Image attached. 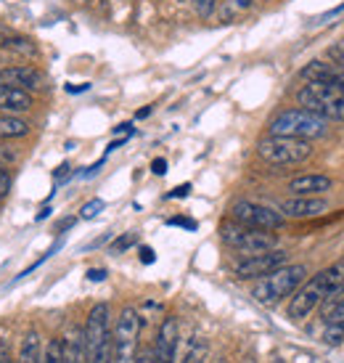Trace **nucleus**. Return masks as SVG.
<instances>
[{"mask_svg":"<svg viewBox=\"0 0 344 363\" xmlns=\"http://www.w3.org/2000/svg\"><path fill=\"white\" fill-rule=\"evenodd\" d=\"M307 279V265H281V268H275L273 273H268L263 276L260 281L252 286V297L257 300L260 305H268V308H273L278 305L281 300L286 297H292L299 286L304 284Z\"/></svg>","mask_w":344,"mask_h":363,"instance_id":"nucleus-1","label":"nucleus"},{"mask_svg":"<svg viewBox=\"0 0 344 363\" xmlns=\"http://www.w3.org/2000/svg\"><path fill=\"white\" fill-rule=\"evenodd\" d=\"M82 332H85V363H114L112 311H109V305H93Z\"/></svg>","mask_w":344,"mask_h":363,"instance_id":"nucleus-2","label":"nucleus"},{"mask_svg":"<svg viewBox=\"0 0 344 363\" xmlns=\"http://www.w3.org/2000/svg\"><path fill=\"white\" fill-rule=\"evenodd\" d=\"M326 133H328V122L321 120L313 111L302 109V106L281 109L268 122V135H281V138L315 141V138H323Z\"/></svg>","mask_w":344,"mask_h":363,"instance_id":"nucleus-3","label":"nucleus"},{"mask_svg":"<svg viewBox=\"0 0 344 363\" xmlns=\"http://www.w3.org/2000/svg\"><path fill=\"white\" fill-rule=\"evenodd\" d=\"M297 104L326 122H344V91L323 82H304L297 91Z\"/></svg>","mask_w":344,"mask_h":363,"instance_id":"nucleus-4","label":"nucleus"},{"mask_svg":"<svg viewBox=\"0 0 344 363\" xmlns=\"http://www.w3.org/2000/svg\"><path fill=\"white\" fill-rule=\"evenodd\" d=\"M257 154L260 160L275 167H292L299 162L313 157V141H302V138H281V135H265L257 143Z\"/></svg>","mask_w":344,"mask_h":363,"instance_id":"nucleus-5","label":"nucleus"},{"mask_svg":"<svg viewBox=\"0 0 344 363\" xmlns=\"http://www.w3.org/2000/svg\"><path fill=\"white\" fill-rule=\"evenodd\" d=\"M141 329L143 318L141 313L132 305L122 308L117 315L112 332V350H114V363H132L138 355V342H141Z\"/></svg>","mask_w":344,"mask_h":363,"instance_id":"nucleus-6","label":"nucleus"},{"mask_svg":"<svg viewBox=\"0 0 344 363\" xmlns=\"http://www.w3.org/2000/svg\"><path fill=\"white\" fill-rule=\"evenodd\" d=\"M220 239H223L231 250L241 252L243 257L268 252V250H275V247H278V239L273 236V231L249 228V225H241V223H236V220H225L223 225H220Z\"/></svg>","mask_w":344,"mask_h":363,"instance_id":"nucleus-7","label":"nucleus"},{"mask_svg":"<svg viewBox=\"0 0 344 363\" xmlns=\"http://www.w3.org/2000/svg\"><path fill=\"white\" fill-rule=\"evenodd\" d=\"M231 220L249 228H260V231H278L286 225V218L278 210L260 202H249V199H239L231 204Z\"/></svg>","mask_w":344,"mask_h":363,"instance_id":"nucleus-8","label":"nucleus"},{"mask_svg":"<svg viewBox=\"0 0 344 363\" xmlns=\"http://www.w3.org/2000/svg\"><path fill=\"white\" fill-rule=\"evenodd\" d=\"M326 297H328V281H326V271H318L313 279H304V284L292 294L289 303V318L292 321H304L313 311L321 308Z\"/></svg>","mask_w":344,"mask_h":363,"instance_id":"nucleus-9","label":"nucleus"},{"mask_svg":"<svg viewBox=\"0 0 344 363\" xmlns=\"http://www.w3.org/2000/svg\"><path fill=\"white\" fill-rule=\"evenodd\" d=\"M286 262H289V255L275 247V250H268V252L243 257L241 262L233 265V273H236V279H241V281H252V279H263L268 273H273L275 268H281Z\"/></svg>","mask_w":344,"mask_h":363,"instance_id":"nucleus-10","label":"nucleus"},{"mask_svg":"<svg viewBox=\"0 0 344 363\" xmlns=\"http://www.w3.org/2000/svg\"><path fill=\"white\" fill-rule=\"evenodd\" d=\"M0 88H21V91H42L45 74L38 67H3L0 69Z\"/></svg>","mask_w":344,"mask_h":363,"instance_id":"nucleus-11","label":"nucleus"},{"mask_svg":"<svg viewBox=\"0 0 344 363\" xmlns=\"http://www.w3.org/2000/svg\"><path fill=\"white\" fill-rule=\"evenodd\" d=\"M178 340H180V323L175 315H167L156 332L154 342V358L156 363H175L178 361Z\"/></svg>","mask_w":344,"mask_h":363,"instance_id":"nucleus-12","label":"nucleus"},{"mask_svg":"<svg viewBox=\"0 0 344 363\" xmlns=\"http://www.w3.org/2000/svg\"><path fill=\"white\" fill-rule=\"evenodd\" d=\"M281 215L292 218V220H307V218H318L328 210V202L321 196H289L281 202Z\"/></svg>","mask_w":344,"mask_h":363,"instance_id":"nucleus-13","label":"nucleus"},{"mask_svg":"<svg viewBox=\"0 0 344 363\" xmlns=\"http://www.w3.org/2000/svg\"><path fill=\"white\" fill-rule=\"evenodd\" d=\"M299 77L304 82H323V85H334L344 91V69L339 64H328V61H310L299 69Z\"/></svg>","mask_w":344,"mask_h":363,"instance_id":"nucleus-14","label":"nucleus"},{"mask_svg":"<svg viewBox=\"0 0 344 363\" xmlns=\"http://www.w3.org/2000/svg\"><path fill=\"white\" fill-rule=\"evenodd\" d=\"M331 189H334V181L328 175H321V172H310V175H299V178L289 181L292 196H321Z\"/></svg>","mask_w":344,"mask_h":363,"instance_id":"nucleus-15","label":"nucleus"},{"mask_svg":"<svg viewBox=\"0 0 344 363\" xmlns=\"http://www.w3.org/2000/svg\"><path fill=\"white\" fill-rule=\"evenodd\" d=\"M61 363H85V332L69 326L61 337Z\"/></svg>","mask_w":344,"mask_h":363,"instance_id":"nucleus-16","label":"nucleus"},{"mask_svg":"<svg viewBox=\"0 0 344 363\" xmlns=\"http://www.w3.org/2000/svg\"><path fill=\"white\" fill-rule=\"evenodd\" d=\"M35 106L30 91H21V88H0V111L6 114H24Z\"/></svg>","mask_w":344,"mask_h":363,"instance_id":"nucleus-17","label":"nucleus"},{"mask_svg":"<svg viewBox=\"0 0 344 363\" xmlns=\"http://www.w3.org/2000/svg\"><path fill=\"white\" fill-rule=\"evenodd\" d=\"M42 361V342H40V332L38 329H30V332L21 337L19 345V361L16 363H40Z\"/></svg>","mask_w":344,"mask_h":363,"instance_id":"nucleus-18","label":"nucleus"},{"mask_svg":"<svg viewBox=\"0 0 344 363\" xmlns=\"http://www.w3.org/2000/svg\"><path fill=\"white\" fill-rule=\"evenodd\" d=\"M30 135V122H24L19 114H3L0 117V138L11 141V138H24Z\"/></svg>","mask_w":344,"mask_h":363,"instance_id":"nucleus-19","label":"nucleus"},{"mask_svg":"<svg viewBox=\"0 0 344 363\" xmlns=\"http://www.w3.org/2000/svg\"><path fill=\"white\" fill-rule=\"evenodd\" d=\"M326 281H328V297L344 294V257H339L334 265L326 268ZM328 297H326V300H328Z\"/></svg>","mask_w":344,"mask_h":363,"instance_id":"nucleus-20","label":"nucleus"},{"mask_svg":"<svg viewBox=\"0 0 344 363\" xmlns=\"http://www.w3.org/2000/svg\"><path fill=\"white\" fill-rule=\"evenodd\" d=\"M252 3L254 0H225L223 9H220V16H223L225 21H231V19H236V16H241Z\"/></svg>","mask_w":344,"mask_h":363,"instance_id":"nucleus-21","label":"nucleus"},{"mask_svg":"<svg viewBox=\"0 0 344 363\" xmlns=\"http://www.w3.org/2000/svg\"><path fill=\"white\" fill-rule=\"evenodd\" d=\"M326 345L331 347H339L344 342V326H334V323H326V332H323Z\"/></svg>","mask_w":344,"mask_h":363,"instance_id":"nucleus-22","label":"nucleus"},{"mask_svg":"<svg viewBox=\"0 0 344 363\" xmlns=\"http://www.w3.org/2000/svg\"><path fill=\"white\" fill-rule=\"evenodd\" d=\"M191 6L199 19H210L214 11H217V0H191Z\"/></svg>","mask_w":344,"mask_h":363,"instance_id":"nucleus-23","label":"nucleus"},{"mask_svg":"<svg viewBox=\"0 0 344 363\" xmlns=\"http://www.w3.org/2000/svg\"><path fill=\"white\" fill-rule=\"evenodd\" d=\"M40 363H61V340H59V337L45 345Z\"/></svg>","mask_w":344,"mask_h":363,"instance_id":"nucleus-24","label":"nucleus"},{"mask_svg":"<svg viewBox=\"0 0 344 363\" xmlns=\"http://www.w3.org/2000/svg\"><path fill=\"white\" fill-rule=\"evenodd\" d=\"M103 207H106V204H103V199H91L88 204H82L80 218H82V220H93V218H98V215H101Z\"/></svg>","mask_w":344,"mask_h":363,"instance_id":"nucleus-25","label":"nucleus"},{"mask_svg":"<svg viewBox=\"0 0 344 363\" xmlns=\"http://www.w3.org/2000/svg\"><path fill=\"white\" fill-rule=\"evenodd\" d=\"M135 242H138V236H135V233H125V236H120V239H114L112 242V252L114 255L125 252V250H130Z\"/></svg>","mask_w":344,"mask_h":363,"instance_id":"nucleus-26","label":"nucleus"},{"mask_svg":"<svg viewBox=\"0 0 344 363\" xmlns=\"http://www.w3.org/2000/svg\"><path fill=\"white\" fill-rule=\"evenodd\" d=\"M183 363H204V347L199 342L191 345V350L185 353V358H183Z\"/></svg>","mask_w":344,"mask_h":363,"instance_id":"nucleus-27","label":"nucleus"},{"mask_svg":"<svg viewBox=\"0 0 344 363\" xmlns=\"http://www.w3.org/2000/svg\"><path fill=\"white\" fill-rule=\"evenodd\" d=\"M11 172H8V167H3L0 164V196H8L11 194Z\"/></svg>","mask_w":344,"mask_h":363,"instance_id":"nucleus-28","label":"nucleus"},{"mask_svg":"<svg viewBox=\"0 0 344 363\" xmlns=\"http://www.w3.org/2000/svg\"><path fill=\"white\" fill-rule=\"evenodd\" d=\"M331 59H334V64H339L344 69V40H339L334 48H331Z\"/></svg>","mask_w":344,"mask_h":363,"instance_id":"nucleus-29","label":"nucleus"},{"mask_svg":"<svg viewBox=\"0 0 344 363\" xmlns=\"http://www.w3.org/2000/svg\"><path fill=\"white\" fill-rule=\"evenodd\" d=\"M188 191H191V183H183V186H178V189H172L167 194V199H183V196H188Z\"/></svg>","mask_w":344,"mask_h":363,"instance_id":"nucleus-30","label":"nucleus"},{"mask_svg":"<svg viewBox=\"0 0 344 363\" xmlns=\"http://www.w3.org/2000/svg\"><path fill=\"white\" fill-rule=\"evenodd\" d=\"M132 363H156V358H154V347H149V350H143V353H138Z\"/></svg>","mask_w":344,"mask_h":363,"instance_id":"nucleus-31","label":"nucleus"},{"mask_svg":"<svg viewBox=\"0 0 344 363\" xmlns=\"http://www.w3.org/2000/svg\"><path fill=\"white\" fill-rule=\"evenodd\" d=\"M151 172H154V175H164V172H167V160H162V157H159V160H154L151 162Z\"/></svg>","mask_w":344,"mask_h":363,"instance_id":"nucleus-32","label":"nucleus"},{"mask_svg":"<svg viewBox=\"0 0 344 363\" xmlns=\"http://www.w3.org/2000/svg\"><path fill=\"white\" fill-rule=\"evenodd\" d=\"M170 225H183V228H188V231H193V228H196V223L193 220H185V218H170Z\"/></svg>","mask_w":344,"mask_h":363,"instance_id":"nucleus-33","label":"nucleus"},{"mask_svg":"<svg viewBox=\"0 0 344 363\" xmlns=\"http://www.w3.org/2000/svg\"><path fill=\"white\" fill-rule=\"evenodd\" d=\"M11 162H16V157H13L8 149H3V146H0V164H3V167H8Z\"/></svg>","mask_w":344,"mask_h":363,"instance_id":"nucleus-34","label":"nucleus"},{"mask_svg":"<svg viewBox=\"0 0 344 363\" xmlns=\"http://www.w3.org/2000/svg\"><path fill=\"white\" fill-rule=\"evenodd\" d=\"M106 279V271L103 268H93V271H88V281H103Z\"/></svg>","mask_w":344,"mask_h":363,"instance_id":"nucleus-35","label":"nucleus"},{"mask_svg":"<svg viewBox=\"0 0 344 363\" xmlns=\"http://www.w3.org/2000/svg\"><path fill=\"white\" fill-rule=\"evenodd\" d=\"M0 363H13V358H11V350L8 345L0 340Z\"/></svg>","mask_w":344,"mask_h":363,"instance_id":"nucleus-36","label":"nucleus"},{"mask_svg":"<svg viewBox=\"0 0 344 363\" xmlns=\"http://www.w3.org/2000/svg\"><path fill=\"white\" fill-rule=\"evenodd\" d=\"M154 260H156V257H154V250H151V247H141V262L151 265Z\"/></svg>","mask_w":344,"mask_h":363,"instance_id":"nucleus-37","label":"nucleus"},{"mask_svg":"<svg viewBox=\"0 0 344 363\" xmlns=\"http://www.w3.org/2000/svg\"><path fill=\"white\" fill-rule=\"evenodd\" d=\"M74 223H77V218H67V220H61V223H59V233H64L67 228H71Z\"/></svg>","mask_w":344,"mask_h":363,"instance_id":"nucleus-38","label":"nucleus"},{"mask_svg":"<svg viewBox=\"0 0 344 363\" xmlns=\"http://www.w3.org/2000/svg\"><path fill=\"white\" fill-rule=\"evenodd\" d=\"M114 130H117V133H130V130H132V125H130V122H125V125H120V128H114Z\"/></svg>","mask_w":344,"mask_h":363,"instance_id":"nucleus-39","label":"nucleus"},{"mask_svg":"<svg viewBox=\"0 0 344 363\" xmlns=\"http://www.w3.org/2000/svg\"><path fill=\"white\" fill-rule=\"evenodd\" d=\"M149 114H151V109H149V106H146V109H141V111H138V120H143V117H149Z\"/></svg>","mask_w":344,"mask_h":363,"instance_id":"nucleus-40","label":"nucleus"},{"mask_svg":"<svg viewBox=\"0 0 344 363\" xmlns=\"http://www.w3.org/2000/svg\"><path fill=\"white\" fill-rule=\"evenodd\" d=\"M67 170H69V164H61L59 170H56V178H61V175H64V172H67Z\"/></svg>","mask_w":344,"mask_h":363,"instance_id":"nucleus-41","label":"nucleus"},{"mask_svg":"<svg viewBox=\"0 0 344 363\" xmlns=\"http://www.w3.org/2000/svg\"><path fill=\"white\" fill-rule=\"evenodd\" d=\"M80 3H91V0H80Z\"/></svg>","mask_w":344,"mask_h":363,"instance_id":"nucleus-42","label":"nucleus"}]
</instances>
